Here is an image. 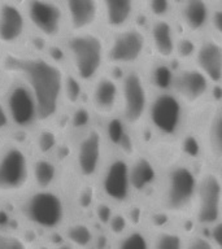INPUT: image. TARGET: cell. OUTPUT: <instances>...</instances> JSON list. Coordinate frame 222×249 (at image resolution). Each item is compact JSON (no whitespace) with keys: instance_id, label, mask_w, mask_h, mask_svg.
I'll list each match as a JSON object with an SVG mask.
<instances>
[{"instance_id":"1","label":"cell","mask_w":222,"mask_h":249,"mask_svg":"<svg viewBox=\"0 0 222 249\" xmlns=\"http://www.w3.org/2000/svg\"><path fill=\"white\" fill-rule=\"evenodd\" d=\"M15 70L34 95L39 121L48 122L60 112L64 103L65 74L58 62L43 56H29L16 60Z\"/></svg>"},{"instance_id":"2","label":"cell","mask_w":222,"mask_h":249,"mask_svg":"<svg viewBox=\"0 0 222 249\" xmlns=\"http://www.w3.org/2000/svg\"><path fill=\"white\" fill-rule=\"evenodd\" d=\"M66 61L70 73L83 83H92L103 74L107 62V40L95 30L70 33L66 38Z\"/></svg>"},{"instance_id":"3","label":"cell","mask_w":222,"mask_h":249,"mask_svg":"<svg viewBox=\"0 0 222 249\" xmlns=\"http://www.w3.org/2000/svg\"><path fill=\"white\" fill-rule=\"evenodd\" d=\"M147 120L156 135L174 139L186 124V105L171 91H156L151 96Z\"/></svg>"},{"instance_id":"4","label":"cell","mask_w":222,"mask_h":249,"mask_svg":"<svg viewBox=\"0 0 222 249\" xmlns=\"http://www.w3.org/2000/svg\"><path fill=\"white\" fill-rule=\"evenodd\" d=\"M148 48L147 30L131 23L112 31V36L107 40V62L116 68L131 69L143 60Z\"/></svg>"},{"instance_id":"5","label":"cell","mask_w":222,"mask_h":249,"mask_svg":"<svg viewBox=\"0 0 222 249\" xmlns=\"http://www.w3.org/2000/svg\"><path fill=\"white\" fill-rule=\"evenodd\" d=\"M199 177L192 166L177 163L167 170L163 186V202L170 213H185L194 206Z\"/></svg>"},{"instance_id":"6","label":"cell","mask_w":222,"mask_h":249,"mask_svg":"<svg viewBox=\"0 0 222 249\" xmlns=\"http://www.w3.org/2000/svg\"><path fill=\"white\" fill-rule=\"evenodd\" d=\"M121 118L129 127H136L147 118L151 92L147 78L139 70L129 69L121 78Z\"/></svg>"},{"instance_id":"7","label":"cell","mask_w":222,"mask_h":249,"mask_svg":"<svg viewBox=\"0 0 222 249\" xmlns=\"http://www.w3.org/2000/svg\"><path fill=\"white\" fill-rule=\"evenodd\" d=\"M29 153L19 144H8L0 151V194L22 191L31 179Z\"/></svg>"},{"instance_id":"8","label":"cell","mask_w":222,"mask_h":249,"mask_svg":"<svg viewBox=\"0 0 222 249\" xmlns=\"http://www.w3.org/2000/svg\"><path fill=\"white\" fill-rule=\"evenodd\" d=\"M23 9L29 25L42 38L56 40L68 27L65 11L57 0H26Z\"/></svg>"},{"instance_id":"9","label":"cell","mask_w":222,"mask_h":249,"mask_svg":"<svg viewBox=\"0 0 222 249\" xmlns=\"http://www.w3.org/2000/svg\"><path fill=\"white\" fill-rule=\"evenodd\" d=\"M23 214L33 225L44 230H54L65 218V205L60 195L50 188H38L23 204Z\"/></svg>"},{"instance_id":"10","label":"cell","mask_w":222,"mask_h":249,"mask_svg":"<svg viewBox=\"0 0 222 249\" xmlns=\"http://www.w3.org/2000/svg\"><path fill=\"white\" fill-rule=\"evenodd\" d=\"M104 132L96 127L83 131L74 149V166L78 175L83 179H92L100 174L105 155Z\"/></svg>"},{"instance_id":"11","label":"cell","mask_w":222,"mask_h":249,"mask_svg":"<svg viewBox=\"0 0 222 249\" xmlns=\"http://www.w3.org/2000/svg\"><path fill=\"white\" fill-rule=\"evenodd\" d=\"M100 190L113 202L128 201L132 194L131 162L124 155L113 156L101 167Z\"/></svg>"},{"instance_id":"12","label":"cell","mask_w":222,"mask_h":249,"mask_svg":"<svg viewBox=\"0 0 222 249\" xmlns=\"http://www.w3.org/2000/svg\"><path fill=\"white\" fill-rule=\"evenodd\" d=\"M222 204V182L216 173L199 177L198 191L194 201L195 219L203 226H212L220 221Z\"/></svg>"},{"instance_id":"13","label":"cell","mask_w":222,"mask_h":249,"mask_svg":"<svg viewBox=\"0 0 222 249\" xmlns=\"http://www.w3.org/2000/svg\"><path fill=\"white\" fill-rule=\"evenodd\" d=\"M4 105L12 124L19 130L31 128L39 121L38 105L25 82H17L8 89Z\"/></svg>"},{"instance_id":"14","label":"cell","mask_w":222,"mask_h":249,"mask_svg":"<svg viewBox=\"0 0 222 249\" xmlns=\"http://www.w3.org/2000/svg\"><path fill=\"white\" fill-rule=\"evenodd\" d=\"M212 89L213 86L209 79L196 66L185 65L175 70L170 91L186 107H195L205 100Z\"/></svg>"},{"instance_id":"15","label":"cell","mask_w":222,"mask_h":249,"mask_svg":"<svg viewBox=\"0 0 222 249\" xmlns=\"http://www.w3.org/2000/svg\"><path fill=\"white\" fill-rule=\"evenodd\" d=\"M90 105L99 116H114L121 105L120 81L107 74L96 78L90 91Z\"/></svg>"},{"instance_id":"16","label":"cell","mask_w":222,"mask_h":249,"mask_svg":"<svg viewBox=\"0 0 222 249\" xmlns=\"http://www.w3.org/2000/svg\"><path fill=\"white\" fill-rule=\"evenodd\" d=\"M27 22L25 9L7 0L0 3V46L15 47L26 36Z\"/></svg>"},{"instance_id":"17","label":"cell","mask_w":222,"mask_h":249,"mask_svg":"<svg viewBox=\"0 0 222 249\" xmlns=\"http://www.w3.org/2000/svg\"><path fill=\"white\" fill-rule=\"evenodd\" d=\"M195 66L205 75L212 86L222 87V42L213 34L199 40Z\"/></svg>"},{"instance_id":"18","label":"cell","mask_w":222,"mask_h":249,"mask_svg":"<svg viewBox=\"0 0 222 249\" xmlns=\"http://www.w3.org/2000/svg\"><path fill=\"white\" fill-rule=\"evenodd\" d=\"M70 33L93 30L101 22L100 0H62Z\"/></svg>"},{"instance_id":"19","label":"cell","mask_w":222,"mask_h":249,"mask_svg":"<svg viewBox=\"0 0 222 249\" xmlns=\"http://www.w3.org/2000/svg\"><path fill=\"white\" fill-rule=\"evenodd\" d=\"M148 42L149 48L161 61H171L175 56L177 31L170 18L151 19L148 25Z\"/></svg>"},{"instance_id":"20","label":"cell","mask_w":222,"mask_h":249,"mask_svg":"<svg viewBox=\"0 0 222 249\" xmlns=\"http://www.w3.org/2000/svg\"><path fill=\"white\" fill-rule=\"evenodd\" d=\"M177 8L181 25L187 34L199 35L209 29L213 11L210 0H183Z\"/></svg>"},{"instance_id":"21","label":"cell","mask_w":222,"mask_h":249,"mask_svg":"<svg viewBox=\"0 0 222 249\" xmlns=\"http://www.w3.org/2000/svg\"><path fill=\"white\" fill-rule=\"evenodd\" d=\"M140 0H100L101 22L111 31L120 30L134 22Z\"/></svg>"},{"instance_id":"22","label":"cell","mask_w":222,"mask_h":249,"mask_svg":"<svg viewBox=\"0 0 222 249\" xmlns=\"http://www.w3.org/2000/svg\"><path fill=\"white\" fill-rule=\"evenodd\" d=\"M58 175L57 165L47 156H39L31 163V179L38 188H51Z\"/></svg>"},{"instance_id":"23","label":"cell","mask_w":222,"mask_h":249,"mask_svg":"<svg viewBox=\"0 0 222 249\" xmlns=\"http://www.w3.org/2000/svg\"><path fill=\"white\" fill-rule=\"evenodd\" d=\"M205 144L213 157L222 160V103L217 105L206 124Z\"/></svg>"},{"instance_id":"24","label":"cell","mask_w":222,"mask_h":249,"mask_svg":"<svg viewBox=\"0 0 222 249\" xmlns=\"http://www.w3.org/2000/svg\"><path fill=\"white\" fill-rule=\"evenodd\" d=\"M156 178L157 171L153 163L143 156H138V159L131 163L132 190H147L156 182Z\"/></svg>"},{"instance_id":"25","label":"cell","mask_w":222,"mask_h":249,"mask_svg":"<svg viewBox=\"0 0 222 249\" xmlns=\"http://www.w3.org/2000/svg\"><path fill=\"white\" fill-rule=\"evenodd\" d=\"M170 61L156 62V65L149 70V79L148 85L155 87L156 91H170L173 78H174L175 70L171 69Z\"/></svg>"},{"instance_id":"26","label":"cell","mask_w":222,"mask_h":249,"mask_svg":"<svg viewBox=\"0 0 222 249\" xmlns=\"http://www.w3.org/2000/svg\"><path fill=\"white\" fill-rule=\"evenodd\" d=\"M198 48L199 42L195 39V35H181V36H178V39H177L174 58H177V60L182 62V64H188L190 61L195 60Z\"/></svg>"},{"instance_id":"27","label":"cell","mask_w":222,"mask_h":249,"mask_svg":"<svg viewBox=\"0 0 222 249\" xmlns=\"http://www.w3.org/2000/svg\"><path fill=\"white\" fill-rule=\"evenodd\" d=\"M83 82L74 74L66 73L64 81V103L70 105H79L83 96Z\"/></svg>"},{"instance_id":"28","label":"cell","mask_w":222,"mask_h":249,"mask_svg":"<svg viewBox=\"0 0 222 249\" xmlns=\"http://www.w3.org/2000/svg\"><path fill=\"white\" fill-rule=\"evenodd\" d=\"M66 237L75 247L86 248L92 243L93 233L89 226L85 223H75L66 230Z\"/></svg>"},{"instance_id":"29","label":"cell","mask_w":222,"mask_h":249,"mask_svg":"<svg viewBox=\"0 0 222 249\" xmlns=\"http://www.w3.org/2000/svg\"><path fill=\"white\" fill-rule=\"evenodd\" d=\"M144 8L151 19L170 18L175 9L171 0H144Z\"/></svg>"},{"instance_id":"30","label":"cell","mask_w":222,"mask_h":249,"mask_svg":"<svg viewBox=\"0 0 222 249\" xmlns=\"http://www.w3.org/2000/svg\"><path fill=\"white\" fill-rule=\"evenodd\" d=\"M151 249H185V241L175 231H161L153 239Z\"/></svg>"},{"instance_id":"31","label":"cell","mask_w":222,"mask_h":249,"mask_svg":"<svg viewBox=\"0 0 222 249\" xmlns=\"http://www.w3.org/2000/svg\"><path fill=\"white\" fill-rule=\"evenodd\" d=\"M117 249H151V243L146 233L139 230H134L121 237Z\"/></svg>"},{"instance_id":"32","label":"cell","mask_w":222,"mask_h":249,"mask_svg":"<svg viewBox=\"0 0 222 249\" xmlns=\"http://www.w3.org/2000/svg\"><path fill=\"white\" fill-rule=\"evenodd\" d=\"M37 145L39 147V151L42 156H47L50 152H52L55 148L57 147V138L56 134L51 130H43L38 136Z\"/></svg>"},{"instance_id":"33","label":"cell","mask_w":222,"mask_h":249,"mask_svg":"<svg viewBox=\"0 0 222 249\" xmlns=\"http://www.w3.org/2000/svg\"><path fill=\"white\" fill-rule=\"evenodd\" d=\"M90 121H91V113L89 109L82 105H78L70 118V124L74 128H78V130H87Z\"/></svg>"},{"instance_id":"34","label":"cell","mask_w":222,"mask_h":249,"mask_svg":"<svg viewBox=\"0 0 222 249\" xmlns=\"http://www.w3.org/2000/svg\"><path fill=\"white\" fill-rule=\"evenodd\" d=\"M108 227L109 230H111V232H112L114 236H124L125 233L128 232V217L124 215L122 213H113L111 221L108 222Z\"/></svg>"},{"instance_id":"35","label":"cell","mask_w":222,"mask_h":249,"mask_svg":"<svg viewBox=\"0 0 222 249\" xmlns=\"http://www.w3.org/2000/svg\"><path fill=\"white\" fill-rule=\"evenodd\" d=\"M209 29L212 30L214 36L222 42V4H220L217 7H213Z\"/></svg>"},{"instance_id":"36","label":"cell","mask_w":222,"mask_h":249,"mask_svg":"<svg viewBox=\"0 0 222 249\" xmlns=\"http://www.w3.org/2000/svg\"><path fill=\"white\" fill-rule=\"evenodd\" d=\"M185 249H216V247L210 240V237L208 239L202 235H196L185 244Z\"/></svg>"},{"instance_id":"37","label":"cell","mask_w":222,"mask_h":249,"mask_svg":"<svg viewBox=\"0 0 222 249\" xmlns=\"http://www.w3.org/2000/svg\"><path fill=\"white\" fill-rule=\"evenodd\" d=\"M0 249H27V247L18 237L0 233Z\"/></svg>"},{"instance_id":"38","label":"cell","mask_w":222,"mask_h":249,"mask_svg":"<svg viewBox=\"0 0 222 249\" xmlns=\"http://www.w3.org/2000/svg\"><path fill=\"white\" fill-rule=\"evenodd\" d=\"M210 240L216 249H222V218L210 226Z\"/></svg>"},{"instance_id":"39","label":"cell","mask_w":222,"mask_h":249,"mask_svg":"<svg viewBox=\"0 0 222 249\" xmlns=\"http://www.w3.org/2000/svg\"><path fill=\"white\" fill-rule=\"evenodd\" d=\"M112 215L113 210L108 204L103 202V204H99V205L96 206V217L103 225H108V222L111 221Z\"/></svg>"},{"instance_id":"40","label":"cell","mask_w":222,"mask_h":249,"mask_svg":"<svg viewBox=\"0 0 222 249\" xmlns=\"http://www.w3.org/2000/svg\"><path fill=\"white\" fill-rule=\"evenodd\" d=\"M12 122L11 118H9V114H8L7 108H5L4 103L0 101V132H4L5 130H8Z\"/></svg>"},{"instance_id":"41","label":"cell","mask_w":222,"mask_h":249,"mask_svg":"<svg viewBox=\"0 0 222 249\" xmlns=\"http://www.w3.org/2000/svg\"><path fill=\"white\" fill-rule=\"evenodd\" d=\"M216 174H217V177L222 182V160H221V162H220V166H218V170L216 171Z\"/></svg>"},{"instance_id":"42","label":"cell","mask_w":222,"mask_h":249,"mask_svg":"<svg viewBox=\"0 0 222 249\" xmlns=\"http://www.w3.org/2000/svg\"><path fill=\"white\" fill-rule=\"evenodd\" d=\"M57 249H73V247L69 244H64V245H60Z\"/></svg>"},{"instance_id":"43","label":"cell","mask_w":222,"mask_h":249,"mask_svg":"<svg viewBox=\"0 0 222 249\" xmlns=\"http://www.w3.org/2000/svg\"><path fill=\"white\" fill-rule=\"evenodd\" d=\"M221 215H222V204H221Z\"/></svg>"}]
</instances>
